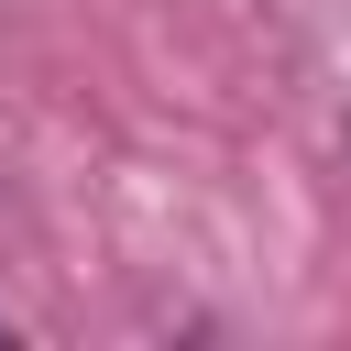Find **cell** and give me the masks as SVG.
Returning <instances> with one entry per match:
<instances>
[{"label": "cell", "mask_w": 351, "mask_h": 351, "mask_svg": "<svg viewBox=\"0 0 351 351\" xmlns=\"http://www.w3.org/2000/svg\"><path fill=\"white\" fill-rule=\"evenodd\" d=\"M0 340H11V329H0Z\"/></svg>", "instance_id": "obj_1"}]
</instances>
